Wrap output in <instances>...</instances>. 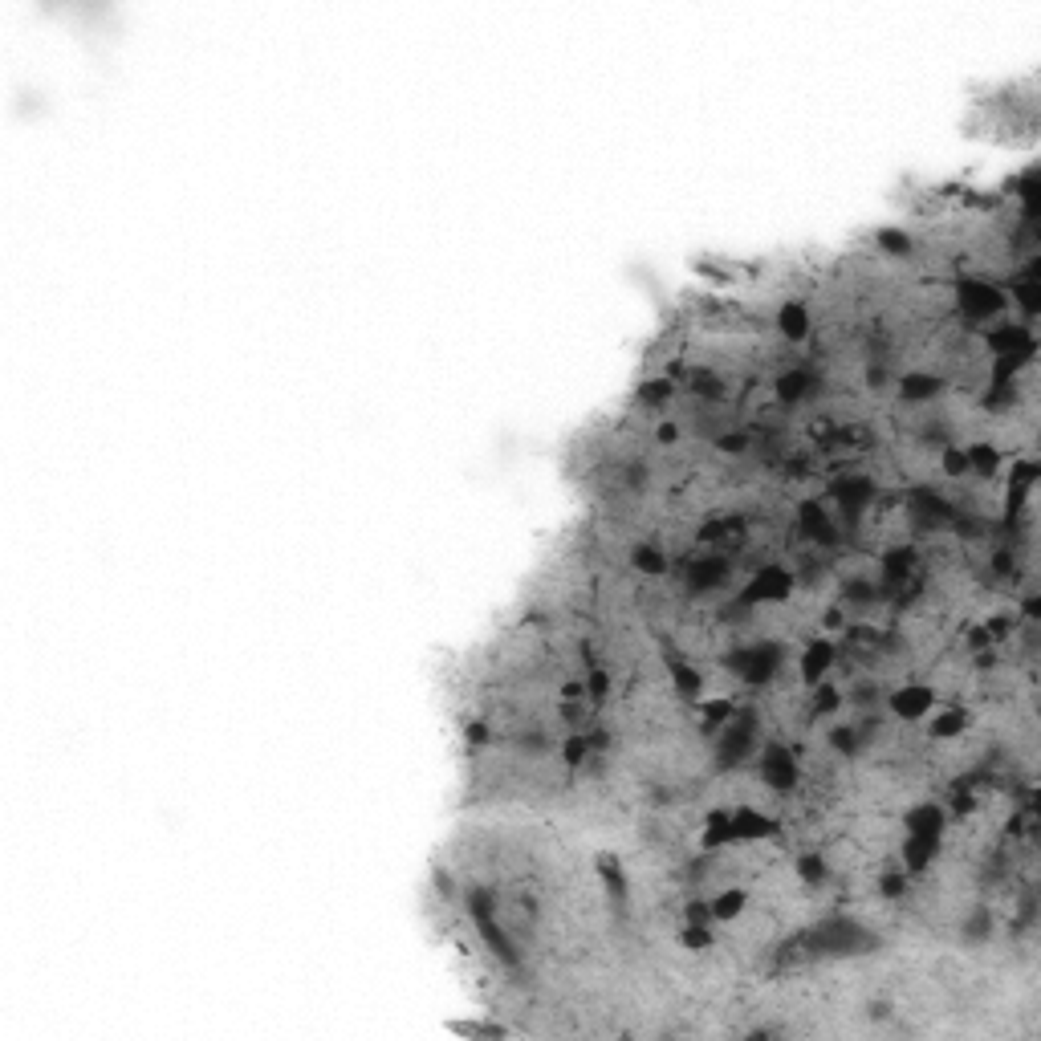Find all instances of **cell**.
Listing matches in <instances>:
<instances>
[{
	"label": "cell",
	"instance_id": "obj_1",
	"mask_svg": "<svg viewBox=\"0 0 1041 1041\" xmlns=\"http://www.w3.org/2000/svg\"><path fill=\"white\" fill-rule=\"evenodd\" d=\"M793 594V574L781 566H765L753 574V582L745 586V602H781Z\"/></svg>",
	"mask_w": 1041,
	"mask_h": 1041
},
{
	"label": "cell",
	"instance_id": "obj_2",
	"mask_svg": "<svg viewBox=\"0 0 1041 1041\" xmlns=\"http://www.w3.org/2000/svg\"><path fill=\"white\" fill-rule=\"evenodd\" d=\"M932 704H936V696H932L928 684H907V688H899V692L891 696V712L903 716V720H920V716H928Z\"/></svg>",
	"mask_w": 1041,
	"mask_h": 1041
},
{
	"label": "cell",
	"instance_id": "obj_3",
	"mask_svg": "<svg viewBox=\"0 0 1041 1041\" xmlns=\"http://www.w3.org/2000/svg\"><path fill=\"white\" fill-rule=\"evenodd\" d=\"M830 663H834V647L830 643H810L802 651V684H822Z\"/></svg>",
	"mask_w": 1041,
	"mask_h": 1041
}]
</instances>
